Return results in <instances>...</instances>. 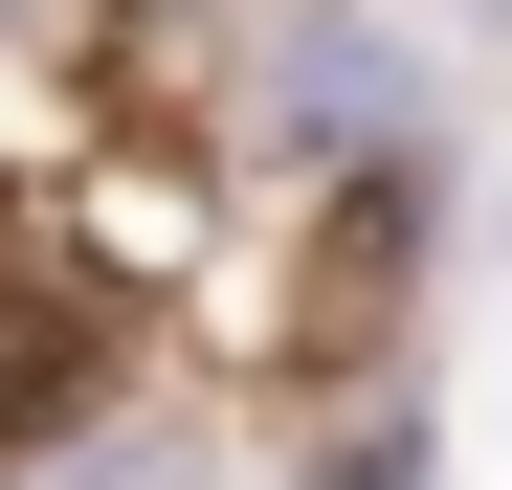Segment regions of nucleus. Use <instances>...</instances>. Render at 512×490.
Masks as SVG:
<instances>
[{
    "label": "nucleus",
    "instance_id": "obj_1",
    "mask_svg": "<svg viewBox=\"0 0 512 490\" xmlns=\"http://www.w3.org/2000/svg\"><path fill=\"white\" fill-rule=\"evenodd\" d=\"M90 401H112V312H90V290H45V268H0V446L90 424Z\"/></svg>",
    "mask_w": 512,
    "mask_h": 490
}]
</instances>
